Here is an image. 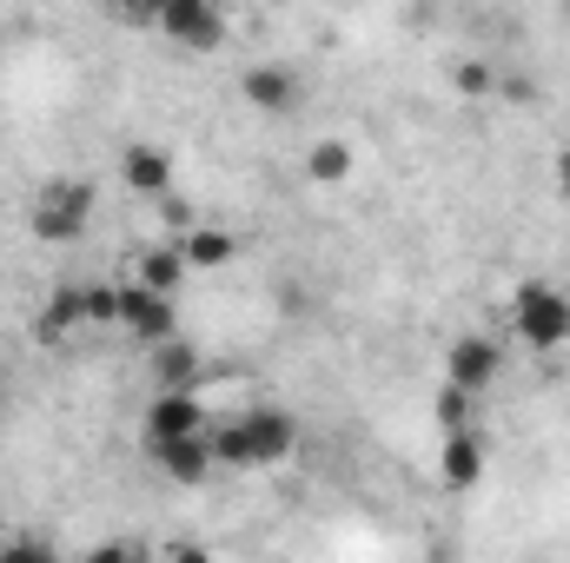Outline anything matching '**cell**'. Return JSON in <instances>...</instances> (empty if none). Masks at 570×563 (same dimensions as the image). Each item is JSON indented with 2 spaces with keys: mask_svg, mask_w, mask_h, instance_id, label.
Here are the masks:
<instances>
[{
  "mask_svg": "<svg viewBox=\"0 0 570 563\" xmlns=\"http://www.w3.org/2000/svg\"><path fill=\"white\" fill-rule=\"evenodd\" d=\"M458 93H471V100H478V93H498V73H491L484 60H464V67H458Z\"/></svg>",
  "mask_w": 570,
  "mask_h": 563,
  "instance_id": "20",
  "label": "cell"
},
{
  "mask_svg": "<svg viewBox=\"0 0 570 563\" xmlns=\"http://www.w3.org/2000/svg\"><path fill=\"white\" fill-rule=\"evenodd\" d=\"M67 563H146V551L134 537H100V544H87L80 557H67Z\"/></svg>",
  "mask_w": 570,
  "mask_h": 563,
  "instance_id": "19",
  "label": "cell"
},
{
  "mask_svg": "<svg viewBox=\"0 0 570 563\" xmlns=\"http://www.w3.org/2000/svg\"><path fill=\"white\" fill-rule=\"evenodd\" d=\"M484 464H491V444H484V431H451V437H438V484L444 491H478L484 484Z\"/></svg>",
  "mask_w": 570,
  "mask_h": 563,
  "instance_id": "10",
  "label": "cell"
},
{
  "mask_svg": "<svg viewBox=\"0 0 570 563\" xmlns=\"http://www.w3.org/2000/svg\"><path fill=\"white\" fill-rule=\"evenodd\" d=\"M87 325H114V285H53V298L40 305V338L60 345Z\"/></svg>",
  "mask_w": 570,
  "mask_h": 563,
  "instance_id": "6",
  "label": "cell"
},
{
  "mask_svg": "<svg viewBox=\"0 0 570 563\" xmlns=\"http://www.w3.org/2000/svg\"><path fill=\"white\" fill-rule=\"evenodd\" d=\"M159 563H213V551H206L199 537H166V544H159Z\"/></svg>",
  "mask_w": 570,
  "mask_h": 563,
  "instance_id": "21",
  "label": "cell"
},
{
  "mask_svg": "<svg viewBox=\"0 0 570 563\" xmlns=\"http://www.w3.org/2000/svg\"><path fill=\"white\" fill-rule=\"evenodd\" d=\"M431 412H438V437H451V431H478V405H471V398H458V392H451V385H438V405H431Z\"/></svg>",
  "mask_w": 570,
  "mask_h": 563,
  "instance_id": "18",
  "label": "cell"
},
{
  "mask_svg": "<svg viewBox=\"0 0 570 563\" xmlns=\"http://www.w3.org/2000/svg\"><path fill=\"white\" fill-rule=\"evenodd\" d=\"M153 464H159V477H173V484H206L213 477V444L206 437H186V444H159V451H146Z\"/></svg>",
  "mask_w": 570,
  "mask_h": 563,
  "instance_id": "14",
  "label": "cell"
},
{
  "mask_svg": "<svg viewBox=\"0 0 570 563\" xmlns=\"http://www.w3.org/2000/svg\"><path fill=\"white\" fill-rule=\"evenodd\" d=\"M352 166H358L352 140H318L312 152H305V172H312L318 186H345V179H352Z\"/></svg>",
  "mask_w": 570,
  "mask_h": 563,
  "instance_id": "16",
  "label": "cell"
},
{
  "mask_svg": "<svg viewBox=\"0 0 570 563\" xmlns=\"http://www.w3.org/2000/svg\"><path fill=\"white\" fill-rule=\"evenodd\" d=\"M504 318H511L518 345H531L544 358L570 345V292L558 279H518L504 298Z\"/></svg>",
  "mask_w": 570,
  "mask_h": 563,
  "instance_id": "2",
  "label": "cell"
},
{
  "mask_svg": "<svg viewBox=\"0 0 570 563\" xmlns=\"http://www.w3.org/2000/svg\"><path fill=\"white\" fill-rule=\"evenodd\" d=\"M134 279L146 292H166V298H179V285H186V259H179V246L166 239V246H146L140 266H134Z\"/></svg>",
  "mask_w": 570,
  "mask_h": 563,
  "instance_id": "15",
  "label": "cell"
},
{
  "mask_svg": "<svg viewBox=\"0 0 570 563\" xmlns=\"http://www.w3.org/2000/svg\"><path fill=\"white\" fill-rule=\"evenodd\" d=\"M114 325H120V332H134L146 352H153V345L179 338V298L146 292L140 279H120V285H114Z\"/></svg>",
  "mask_w": 570,
  "mask_h": 563,
  "instance_id": "7",
  "label": "cell"
},
{
  "mask_svg": "<svg viewBox=\"0 0 570 563\" xmlns=\"http://www.w3.org/2000/svg\"><path fill=\"white\" fill-rule=\"evenodd\" d=\"M0 563H67L47 531H0Z\"/></svg>",
  "mask_w": 570,
  "mask_h": 563,
  "instance_id": "17",
  "label": "cell"
},
{
  "mask_svg": "<svg viewBox=\"0 0 570 563\" xmlns=\"http://www.w3.org/2000/svg\"><path fill=\"white\" fill-rule=\"evenodd\" d=\"M206 444H213V471H273L298 451V418L285 405H246L213 418Z\"/></svg>",
  "mask_w": 570,
  "mask_h": 563,
  "instance_id": "1",
  "label": "cell"
},
{
  "mask_svg": "<svg viewBox=\"0 0 570 563\" xmlns=\"http://www.w3.org/2000/svg\"><path fill=\"white\" fill-rule=\"evenodd\" d=\"M206 431H213V418H206V405L193 392H153V405H146V418H140L146 451L186 444V437H206Z\"/></svg>",
  "mask_w": 570,
  "mask_h": 563,
  "instance_id": "8",
  "label": "cell"
},
{
  "mask_svg": "<svg viewBox=\"0 0 570 563\" xmlns=\"http://www.w3.org/2000/svg\"><path fill=\"white\" fill-rule=\"evenodd\" d=\"M120 179H127V192H140V199H173L179 166H173V152L159 140H134V146H120Z\"/></svg>",
  "mask_w": 570,
  "mask_h": 563,
  "instance_id": "11",
  "label": "cell"
},
{
  "mask_svg": "<svg viewBox=\"0 0 570 563\" xmlns=\"http://www.w3.org/2000/svg\"><path fill=\"white\" fill-rule=\"evenodd\" d=\"M179 246V259H186V273H219V266H233L239 259V233H226V226H193L186 239H173Z\"/></svg>",
  "mask_w": 570,
  "mask_h": 563,
  "instance_id": "13",
  "label": "cell"
},
{
  "mask_svg": "<svg viewBox=\"0 0 570 563\" xmlns=\"http://www.w3.org/2000/svg\"><path fill=\"white\" fill-rule=\"evenodd\" d=\"M146 365H153V392H193L199 372H206V358H199L193 338H166V345H153Z\"/></svg>",
  "mask_w": 570,
  "mask_h": 563,
  "instance_id": "12",
  "label": "cell"
},
{
  "mask_svg": "<svg viewBox=\"0 0 570 563\" xmlns=\"http://www.w3.org/2000/svg\"><path fill=\"white\" fill-rule=\"evenodd\" d=\"M0 398H7V365H0Z\"/></svg>",
  "mask_w": 570,
  "mask_h": 563,
  "instance_id": "23",
  "label": "cell"
},
{
  "mask_svg": "<svg viewBox=\"0 0 570 563\" xmlns=\"http://www.w3.org/2000/svg\"><path fill=\"white\" fill-rule=\"evenodd\" d=\"M94 206H100L94 179L60 172V179H47V186L33 192V206H27V233H33L40 246H80L87 226H94Z\"/></svg>",
  "mask_w": 570,
  "mask_h": 563,
  "instance_id": "3",
  "label": "cell"
},
{
  "mask_svg": "<svg viewBox=\"0 0 570 563\" xmlns=\"http://www.w3.org/2000/svg\"><path fill=\"white\" fill-rule=\"evenodd\" d=\"M146 20H153V33H159L166 47H179V53H219L226 33H233V20H226L213 0H166V7H153Z\"/></svg>",
  "mask_w": 570,
  "mask_h": 563,
  "instance_id": "5",
  "label": "cell"
},
{
  "mask_svg": "<svg viewBox=\"0 0 570 563\" xmlns=\"http://www.w3.org/2000/svg\"><path fill=\"white\" fill-rule=\"evenodd\" d=\"M498 378H504V345H498L491 332H458V338L444 345V385H451L458 398L484 405V398L498 392Z\"/></svg>",
  "mask_w": 570,
  "mask_h": 563,
  "instance_id": "4",
  "label": "cell"
},
{
  "mask_svg": "<svg viewBox=\"0 0 570 563\" xmlns=\"http://www.w3.org/2000/svg\"><path fill=\"white\" fill-rule=\"evenodd\" d=\"M551 179H558V199L570 206V140L558 146V159H551Z\"/></svg>",
  "mask_w": 570,
  "mask_h": 563,
  "instance_id": "22",
  "label": "cell"
},
{
  "mask_svg": "<svg viewBox=\"0 0 570 563\" xmlns=\"http://www.w3.org/2000/svg\"><path fill=\"white\" fill-rule=\"evenodd\" d=\"M239 93H246V107H253V113L285 120V113H298L305 80H298V67H285V60H253V67L239 73Z\"/></svg>",
  "mask_w": 570,
  "mask_h": 563,
  "instance_id": "9",
  "label": "cell"
}]
</instances>
